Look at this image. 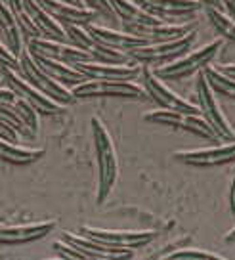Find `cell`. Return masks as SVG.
Here are the masks:
<instances>
[{"label":"cell","mask_w":235,"mask_h":260,"mask_svg":"<svg viewBox=\"0 0 235 260\" xmlns=\"http://www.w3.org/2000/svg\"><path fill=\"white\" fill-rule=\"evenodd\" d=\"M92 136H94V149H96V169H97V191L96 203L104 205L109 199L119 176V161L115 151L113 138L109 136L106 124L97 117H92Z\"/></svg>","instance_id":"6da1fadb"},{"label":"cell","mask_w":235,"mask_h":260,"mask_svg":"<svg viewBox=\"0 0 235 260\" xmlns=\"http://www.w3.org/2000/svg\"><path fill=\"white\" fill-rule=\"evenodd\" d=\"M222 46H224V41L218 39V41L211 42V44L195 50V52H186L184 56L172 59L171 63L159 65L153 73L162 81H182V79L191 77V75L199 73L201 69H205L214 57L218 56Z\"/></svg>","instance_id":"7a4b0ae2"},{"label":"cell","mask_w":235,"mask_h":260,"mask_svg":"<svg viewBox=\"0 0 235 260\" xmlns=\"http://www.w3.org/2000/svg\"><path fill=\"white\" fill-rule=\"evenodd\" d=\"M17 73L21 75L29 84H32L37 90H41L42 94H46L50 100H54V102L61 104V106L67 107L77 102V98L73 96L71 88L59 84L48 73H44L41 67L37 65L35 57L27 50H23L21 56H19V69H17Z\"/></svg>","instance_id":"3957f363"},{"label":"cell","mask_w":235,"mask_h":260,"mask_svg":"<svg viewBox=\"0 0 235 260\" xmlns=\"http://www.w3.org/2000/svg\"><path fill=\"white\" fill-rule=\"evenodd\" d=\"M197 32L189 31L187 35L174 39V41H164V42H153V44H146V46H138L132 48L130 52H126L136 63L144 65H164L171 63L172 59L184 56L186 52H189V48L193 46Z\"/></svg>","instance_id":"277c9868"},{"label":"cell","mask_w":235,"mask_h":260,"mask_svg":"<svg viewBox=\"0 0 235 260\" xmlns=\"http://www.w3.org/2000/svg\"><path fill=\"white\" fill-rule=\"evenodd\" d=\"M73 96L77 100H97V98H117V100H140L146 90L132 81H106V79H86L75 84Z\"/></svg>","instance_id":"5b68a950"},{"label":"cell","mask_w":235,"mask_h":260,"mask_svg":"<svg viewBox=\"0 0 235 260\" xmlns=\"http://www.w3.org/2000/svg\"><path fill=\"white\" fill-rule=\"evenodd\" d=\"M0 79H2V84H4V86H8L10 90H14L17 96L21 98V100H25L39 115H61L65 109H67V107L61 106V104L50 100L46 94H42L41 90H37L32 84H29L21 75L17 73L16 69L0 67Z\"/></svg>","instance_id":"8992f818"},{"label":"cell","mask_w":235,"mask_h":260,"mask_svg":"<svg viewBox=\"0 0 235 260\" xmlns=\"http://www.w3.org/2000/svg\"><path fill=\"white\" fill-rule=\"evenodd\" d=\"M197 102H199L197 107H199V111H201V117L214 128V132L220 136V140L233 142L235 130L231 128V124H229V121L226 119L222 107L218 106L216 94L212 92V88L209 86L207 79H205L203 69L199 71V77H197Z\"/></svg>","instance_id":"52a82bcc"},{"label":"cell","mask_w":235,"mask_h":260,"mask_svg":"<svg viewBox=\"0 0 235 260\" xmlns=\"http://www.w3.org/2000/svg\"><path fill=\"white\" fill-rule=\"evenodd\" d=\"M144 77V90H146V96H149L155 104H159V107L162 109H171V111H180V113L187 115H201L199 107L191 104L189 100L176 94L172 88H169L166 84H162V79H159L157 75L149 69V67H142V75Z\"/></svg>","instance_id":"ba28073f"},{"label":"cell","mask_w":235,"mask_h":260,"mask_svg":"<svg viewBox=\"0 0 235 260\" xmlns=\"http://www.w3.org/2000/svg\"><path fill=\"white\" fill-rule=\"evenodd\" d=\"M63 241L71 243L86 260H117V258H134V251L128 247H115V245L102 243L97 239L86 237L82 234L63 232Z\"/></svg>","instance_id":"9c48e42d"},{"label":"cell","mask_w":235,"mask_h":260,"mask_svg":"<svg viewBox=\"0 0 235 260\" xmlns=\"http://www.w3.org/2000/svg\"><path fill=\"white\" fill-rule=\"evenodd\" d=\"M81 234L86 237H92V239H97L102 243L115 245V247H128V249L144 247L159 236L155 230H146V232H132L130 230L128 232V230H104V228L92 226H82Z\"/></svg>","instance_id":"30bf717a"},{"label":"cell","mask_w":235,"mask_h":260,"mask_svg":"<svg viewBox=\"0 0 235 260\" xmlns=\"http://www.w3.org/2000/svg\"><path fill=\"white\" fill-rule=\"evenodd\" d=\"M134 2L142 10H146L149 16L166 21V23L191 17L195 12L205 8L197 0H134Z\"/></svg>","instance_id":"8fae6325"},{"label":"cell","mask_w":235,"mask_h":260,"mask_svg":"<svg viewBox=\"0 0 235 260\" xmlns=\"http://www.w3.org/2000/svg\"><path fill=\"white\" fill-rule=\"evenodd\" d=\"M174 159L184 165L191 167H216L235 161V140L227 142L224 146H212L205 149H193V151H176Z\"/></svg>","instance_id":"7c38bea8"},{"label":"cell","mask_w":235,"mask_h":260,"mask_svg":"<svg viewBox=\"0 0 235 260\" xmlns=\"http://www.w3.org/2000/svg\"><path fill=\"white\" fill-rule=\"evenodd\" d=\"M86 79H106V81H134L142 75L140 65L128 63H99V61H84L73 65Z\"/></svg>","instance_id":"4fadbf2b"},{"label":"cell","mask_w":235,"mask_h":260,"mask_svg":"<svg viewBox=\"0 0 235 260\" xmlns=\"http://www.w3.org/2000/svg\"><path fill=\"white\" fill-rule=\"evenodd\" d=\"M56 228V222L44 220L35 224H16V226H0V245H21L39 241L48 237Z\"/></svg>","instance_id":"5bb4252c"},{"label":"cell","mask_w":235,"mask_h":260,"mask_svg":"<svg viewBox=\"0 0 235 260\" xmlns=\"http://www.w3.org/2000/svg\"><path fill=\"white\" fill-rule=\"evenodd\" d=\"M124 31L140 37L147 41V44H153V42H164V41H174L187 35L191 29V25H174V23H153V25H142V23H122Z\"/></svg>","instance_id":"9a60e30c"},{"label":"cell","mask_w":235,"mask_h":260,"mask_svg":"<svg viewBox=\"0 0 235 260\" xmlns=\"http://www.w3.org/2000/svg\"><path fill=\"white\" fill-rule=\"evenodd\" d=\"M86 31L90 32V37L94 39L96 44L111 50H119V52H130L132 48L147 44V41L140 39V37H134V35H130L126 31H113V29H107V27H102V25L90 23L86 25Z\"/></svg>","instance_id":"2e32d148"},{"label":"cell","mask_w":235,"mask_h":260,"mask_svg":"<svg viewBox=\"0 0 235 260\" xmlns=\"http://www.w3.org/2000/svg\"><path fill=\"white\" fill-rule=\"evenodd\" d=\"M23 10L27 17L32 21V25L37 27V31L41 32L42 39L67 42V35L63 31V25L50 16L37 0H23Z\"/></svg>","instance_id":"e0dca14e"},{"label":"cell","mask_w":235,"mask_h":260,"mask_svg":"<svg viewBox=\"0 0 235 260\" xmlns=\"http://www.w3.org/2000/svg\"><path fill=\"white\" fill-rule=\"evenodd\" d=\"M37 2L59 23H73L86 27V25L94 23V19L97 17L92 10L79 8V6L67 4L61 0H37Z\"/></svg>","instance_id":"ac0fdd59"},{"label":"cell","mask_w":235,"mask_h":260,"mask_svg":"<svg viewBox=\"0 0 235 260\" xmlns=\"http://www.w3.org/2000/svg\"><path fill=\"white\" fill-rule=\"evenodd\" d=\"M0 42L16 57L21 56V52L25 50L23 35L19 31L16 17L10 12L8 4L4 0H0Z\"/></svg>","instance_id":"d6986e66"},{"label":"cell","mask_w":235,"mask_h":260,"mask_svg":"<svg viewBox=\"0 0 235 260\" xmlns=\"http://www.w3.org/2000/svg\"><path fill=\"white\" fill-rule=\"evenodd\" d=\"M44 147H25L19 142H8L0 138V161L8 165H32L44 157Z\"/></svg>","instance_id":"ffe728a7"},{"label":"cell","mask_w":235,"mask_h":260,"mask_svg":"<svg viewBox=\"0 0 235 260\" xmlns=\"http://www.w3.org/2000/svg\"><path fill=\"white\" fill-rule=\"evenodd\" d=\"M35 61L44 73H48L54 81H57L59 84L67 86V88H73L75 84H81V82L86 81V77L73 65L61 63V61H56V59H46V57H35Z\"/></svg>","instance_id":"44dd1931"},{"label":"cell","mask_w":235,"mask_h":260,"mask_svg":"<svg viewBox=\"0 0 235 260\" xmlns=\"http://www.w3.org/2000/svg\"><path fill=\"white\" fill-rule=\"evenodd\" d=\"M111 8L119 17V23H142V25H153L162 23L161 19L149 16L146 10H142L134 0H109Z\"/></svg>","instance_id":"7402d4cb"},{"label":"cell","mask_w":235,"mask_h":260,"mask_svg":"<svg viewBox=\"0 0 235 260\" xmlns=\"http://www.w3.org/2000/svg\"><path fill=\"white\" fill-rule=\"evenodd\" d=\"M144 121L153 122V124H162V126H172V128L186 130L189 126V115L180 113V111H171V109H157L144 115Z\"/></svg>","instance_id":"603a6c76"},{"label":"cell","mask_w":235,"mask_h":260,"mask_svg":"<svg viewBox=\"0 0 235 260\" xmlns=\"http://www.w3.org/2000/svg\"><path fill=\"white\" fill-rule=\"evenodd\" d=\"M203 73L214 94H220V96L235 100V79H231V77H227V75H224V73H220L216 67H209V65L203 69Z\"/></svg>","instance_id":"cb8c5ba5"},{"label":"cell","mask_w":235,"mask_h":260,"mask_svg":"<svg viewBox=\"0 0 235 260\" xmlns=\"http://www.w3.org/2000/svg\"><path fill=\"white\" fill-rule=\"evenodd\" d=\"M63 25V31L67 35V42L69 44H73L77 48L81 50H88V52H96L97 46L94 42V39L90 37V32L86 31V27H82V25H73V23H61Z\"/></svg>","instance_id":"d4e9b609"},{"label":"cell","mask_w":235,"mask_h":260,"mask_svg":"<svg viewBox=\"0 0 235 260\" xmlns=\"http://www.w3.org/2000/svg\"><path fill=\"white\" fill-rule=\"evenodd\" d=\"M205 8H207L209 21H211L212 27L220 32V37L235 42V21L233 19H231L229 16H226L220 8H214V6H205Z\"/></svg>","instance_id":"484cf974"},{"label":"cell","mask_w":235,"mask_h":260,"mask_svg":"<svg viewBox=\"0 0 235 260\" xmlns=\"http://www.w3.org/2000/svg\"><path fill=\"white\" fill-rule=\"evenodd\" d=\"M161 258L166 260H224L222 254H216V252L211 251H201V249H180V251H174L171 254H164Z\"/></svg>","instance_id":"4316f807"},{"label":"cell","mask_w":235,"mask_h":260,"mask_svg":"<svg viewBox=\"0 0 235 260\" xmlns=\"http://www.w3.org/2000/svg\"><path fill=\"white\" fill-rule=\"evenodd\" d=\"M82 4H84V8L92 10L96 16L106 17L111 23H119V17L115 14V10L111 8L109 0H82Z\"/></svg>","instance_id":"83f0119b"},{"label":"cell","mask_w":235,"mask_h":260,"mask_svg":"<svg viewBox=\"0 0 235 260\" xmlns=\"http://www.w3.org/2000/svg\"><path fill=\"white\" fill-rule=\"evenodd\" d=\"M52 251L56 252V256L59 258H71V260H86L82 256V252H79L75 249L71 243H67L63 239H59V241H54L52 243Z\"/></svg>","instance_id":"f1b7e54d"},{"label":"cell","mask_w":235,"mask_h":260,"mask_svg":"<svg viewBox=\"0 0 235 260\" xmlns=\"http://www.w3.org/2000/svg\"><path fill=\"white\" fill-rule=\"evenodd\" d=\"M0 67H10V69H19V57H16L2 42H0Z\"/></svg>","instance_id":"f546056e"},{"label":"cell","mask_w":235,"mask_h":260,"mask_svg":"<svg viewBox=\"0 0 235 260\" xmlns=\"http://www.w3.org/2000/svg\"><path fill=\"white\" fill-rule=\"evenodd\" d=\"M0 138L2 140H8V142H19V132H17L8 121H4V119H0Z\"/></svg>","instance_id":"4dcf8cb0"},{"label":"cell","mask_w":235,"mask_h":260,"mask_svg":"<svg viewBox=\"0 0 235 260\" xmlns=\"http://www.w3.org/2000/svg\"><path fill=\"white\" fill-rule=\"evenodd\" d=\"M220 73L227 75V77H231V79H235V63H226V65H218L216 67Z\"/></svg>","instance_id":"1f68e13d"},{"label":"cell","mask_w":235,"mask_h":260,"mask_svg":"<svg viewBox=\"0 0 235 260\" xmlns=\"http://www.w3.org/2000/svg\"><path fill=\"white\" fill-rule=\"evenodd\" d=\"M220 2H222V6L227 10L229 17L235 21V0H220Z\"/></svg>","instance_id":"d6a6232c"},{"label":"cell","mask_w":235,"mask_h":260,"mask_svg":"<svg viewBox=\"0 0 235 260\" xmlns=\"http://www.w3.org/2000/svg\"><path fill=\"white\" fill-rule=\"evenodd\" d=\"M229 211L235 216V172H233V180H231V189H229Z\"/></svg>","instance_id":"836d02e7"},{"label":"cell","mask_w":235,"mask_h":260,"mask_svg":"<svg viewBox=\"0 0 235 260\" xmlns=\"http://www.w3.org/2000/svg\"><path fill=\"white\" fill-rule=\"evenodd\" d=\"M197 2H201V4H203V6H214V8H224V6H222V2H220V0H197Z\"/></svg>","instance_id":"e575fe53"},{"label":"cell","mask_w":235,"mask_h":260,"mask_svg":"<svg viewBox=\"0 0 235 260\" xmlns=\"http://www.w3.org/2000/svg\"><path fill=\"white\" fill-rule=\"evenodd\" d=\"M61 2H67V4H73V6H79V8H84L82 0H61Z\"/></svg>","instance_id":"d590c367"},{"label":"cell","mask_w":235,"mask_h":260,"mask_svg":"<svg viewBox=\"0 0 235 260\" xmlns=\"http://www.w3.org/2000/svg\"><path fill=\"white\" fill-rule=\"evenodd\" d=\"M226 243H235V228L226 236Z\"/></svg>","instance_id":"8d00e7d4"},{"label":"cell","mask_w":235,"mask_h":260,"mask_svg":"<svg viewBox=\"0 0 235 260\" xmlns=\"http://www.w3.org/2000/svg\"><path fill=\"white\" fill-rule=\"evenodd\" d=\"M0 86H2V79H0Z\"/></svg>","instance_id":"74e56055"}]
</instances>
